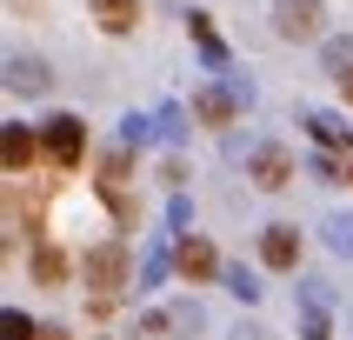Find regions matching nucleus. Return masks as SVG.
<instances>
[{
	"mask_svg": "<svg viewBox=\"0 0 353 340\" xmlns=\"http://www.w3.org/2000/svg\"><path fill=\"white\" fill-rule=\"evenodd\" d=\"M187 34L200 40V60L214 67V74H227V47H220V34H214V20L207 14H187Z\"/></svg>",
	"mask_w": 353,
	"mask_h": 340,
	"instance_id": "12",
	"label": "nucleus"
},
{
	"mask_svg": "<svg viewBox=\"0 0 353 340\" xmlns=\"http://www.w3.org/2000/svg\"><path fill=\"white\" fill-rule=\"evenodd\" d=\"M220 80H227V94H234L240 107H254V80H247V74H220Z\"/></svg>",
	"mask_w": 353,
	"mask_h": 340,
	"instance_id": "24",
	"label": "nucleus"
},
{
	"mask_svg": "<svg viewBox=\"0 0 353 340\" xmlns=\"http://www.w3.org/2000/svg\"><path fill=\"white\" fill-rule=\"evenodd\" d=\"M80 280H87V287H100V300L114 294V287H127V247H120V240H100L94 254L80 260Z\"/></svg>",
	"mask_w": 353,
	"mask_h": 340,
	"instance_id": "3",
	"label": "nucleus"
},
{
	"mask_svg": "<svg viewBox=\"0 0 353 340\" xmlns=\"http://www.w3.org/2000/svg\"><path fill=\"white\" fill-rule=\"evenodd\" d=\"M167 280V254H147V267H140V287H160Z\"/></svg>",
	"mask_w": 353,
	"mask_h": 340,
	"instance_id": "25",
	"label": "nucleus"
},
{
	"mask_svg": "<svg viewBox=\"0 0 353 340\" xmlns=\"http://www.w3.org/2000/svg\"><path fill=\"white\" fill-rule=\"evenodd\" d=\"M307 127H314V140H320V147H334V154H340V147H347V120H340V114H307Z\"/></svg>",
	"mask_w": 353,
	"mask_h": 340,
	"instance_id": "15",
	"label": "nucleus"
},
{
	"mask_svg": "<svg viewBox=\"0 0 353 340\" xmlns=\"http://www.w3.org/2000/svg\"><path fill=\"white\" fill-rule=\"evenodd\" d=\"M300 300H307V314H327V280L307 274V280H300Z\"/></svg>",
	"mask_w": 353,
	"mask_h": 340,
	"instance_id": "20",
	"label": "nucleus"
},
{
	"mask_svg": "<svg viewBox=\"0 0 353 340\" xmlns=\"http://www.w3.org/2000/svg\"><path fill=\"white\" fill-rule=\"evenodd\" d=\"M34 154H40V134L20 127V120H7V127H0V160H7V174H27Z\"/></svg>",
	"mask_w": 353,
	"mask_h": 340,
	"instance_id": "8",
	"label": "nucleus"
},
{
	"mask_svg": "<svg viewBox=\"0 0 353 340\" xmlns=\"http://www.w3.org/2000/svg\"><path fill=\"white\" fill-rule=\"evenodd\" d=\"M280 40H327V0H274Z\"/></svg>",
	"mask_w": 353,
	"mask_h": 340,
	"instance_id": "2",
	"label": "nucleus"
},
{
	"mask_svg": "<svg viewBox=\"0 0 353 340\" xmlns=\"http://www.w3.org/2000/svg\"><path fill=\"white\" fill-rule=\"evenodd\" d=\"M167 314H174V327H180V334H200V327H207V314H200V300H174Z\"/></svg>",
	"mask_w": 353,
	"mask_h": 340,
	"instance_id": "17",
	"label": "nucleus"
},
{
	"mask_svg": "<svg viewBox=\"0 0 353 340\" xmlns=\"http://www.w3.org/2000/svg\"><path fill=\"white\" fill-rule=\"evenodd\" d=\"M300 340H334V320H327V314H307V320H300Z\"/></svg>",
	"mask_w": 353,
	"mask_h": 340,
	"instance_id": "23",
	"label": "nucleus"
},
{
	"mask_svg": "<svg viewBox=\"0 0 353 340\" xmlns=\"http://www.w3.org/2000/svg\"><path fill=\"white\" fill-rule=\"evenodd\" d=\"M247 180H254L260 194L294 187V154H287V147H254V160H247Z\"/></svg>",
	"mask_w": 353,
	"mask_h": 340,
	"instance_id": "5",
	"label": "nucleus"
},
{
	"mask_svg": "<svg viewBox=\"0 0 353 340\" xmlns=\"http://www.w3.org/2000/svg\"><path fill=\"white\" fill-rule=\"evenodd\" d=\"M340 94H347V107H353V74H340Z\"/></svg>",
	"mask_w": 353,
	"mask_h": 340,
	"instance_id": "28",
	"label": "nucleus"
},
{
	"mask_svg": "<svg viewBox=\"0 0 353 340\" xmlns=\"http://www.w3.org/2000/svg\"><path fill=\"white\" fill-rule=\"evenodd\" d=\"M47 87H54V67L40 54H7V94L14 100H40Z\"/></svg>",
	"mask_w": 353,
	"mask_h": 340,
	"instance_id": "4",
	"label": "nucleus"
},
{
	"mask_svg": "<svg viewBox=\"0 0 353 340\" xmlns=\"http://www.w3.org/2000/svg\"><path fill=\"white\" fill-rule=\"evenodd\" d=\"M40 147H47L54 167H80V160H87V127H80V114H47L40 120Z\"/></svg>",
	"mask_w": 353,
	"mask_h": 340,
	"instance_id": "1",
	"label": "nucleus"
},
{
	"mask_svg": "<svg viewBox=\"0 0 353 340\" xmlns=\"http://www.w3.org/2000/svg\"><path fill=\"white\" fill-rule=\"evenodd\" d=\"M347 334H353V314H347Z\"/></svg>",
	"mask_w": 353,
	"mask_h": 340,
	"instance_id": "29",
	"label": "nucleus"
},
{
	"mask_svg": "<svg viewBox=\"0 0 353 340\" xmlns=\"http://www.w3.org/2000/svg\"><path fill=\"white\" fill-rule=\"evenodd\" d=\"M320 60H327V74H353V34H327L320 40Z\"/></svg>",
	"mask_w": 353,
	"mask_h": 340,
	"instance_id": "14",
	"label": "nucleus"
},
{
	"mask_svg": "<svg viewBox=\"0 0 353 340\" xmlns=\"http://www.w3.org/2000/svg\"><path fill=\"white\" fill-rule=\"evenodd\" d=\"M340 174H353V140H347V147H340Z\"/></svg>",
	"mask_w": 353,
	"mask_h": 340,
	"instance_id": "27",
	"label": "nucleus"
},
{
	"mask_svg": "<svg viewBox=\"0 0 353 340\" xmlns=\"http://www.w3.org/2000/svg\"><path fill=\"white\" fill-rule=\"evenodd\" d=\"M154 127H160L167 140H187V114H180V107H160V114H154Z\"/></svg>",
	"mask_w": 353,
	"mask_h": 340,
	"instance_id": "21",
	"label": "nucleus"
},
{
	"mask_svg": "<svg viewBox=\"0 0 353 340\" xmlns=\"http://www.w3.org/2000/svg\"><path fill=\"white\" fill-rule=\"evenodd\" d=\"M167 227L187 240V227H194V200H187V194H174V200H167Z\"/></svg>",
	"mask_w": 353,
	"mask_h": 340,
	"instance_id": "19",
	"label": "nucleus"
},
{
	"mask_svg": "<svg viewBox=\"0 0 353 340\" xmlns=\"http://www.w3.org/2000/svg\"><path fill=\"white\" fill-rule=\"evenodd\" d=\"M194 114L207 120V127H234V114H240V100L227 94V80H220V87H200V94H194Z\"/></svg>",
	"mask_w": 353,
	"mask_h": 340,
	"instance_id": "10",
	"label": "nucleus"
},
{
	"mask_svg": "<svg viewBox=\"0 0 353 340\" xmlns=\"http://www.w3.org/2000/svg\"><path fill=\"white\" fill-rule=\"evenodd\" d=\"M227 340H274V334H267L260 320H234V334H227Z\"/></svg>",
	"mask_w": 353,
	"mask_h": 340,
	"instance_id": "26",
	"label": "nucleus"
},
{
	"mask_svg": "<svg viewBox=\"0 0 353 340\" xmlns=\"http://www.w3.org/2000/svg\"><path fill=\"white\" fill-rule=\"evenodd\" d=\"M87 14H94L100 34H134L140 27V0H87Z\"/></svg>",
	"mask_w": 353,
	"mask_h": 340,
	"instance_id": "9",
	"label": "nucleus"
},
{
	"mask_svg": "<svg viewBox=\"0 0 353 340\" xmlns=\"http://www.w3.org/2000/svg\"><path fill=\"white\" fill-rule=\"evenodd\" d=\"M260 260H267L274 274H294V267H300V234L287 227V220H274V227H260Z\"/></svg>",
	"mask_w": 353,
	"mask_h": 340,
	"instance_id": "6",
	"label": "nucleus"
},
{
	"mask_svg": "<svg viewBox=\"0 0 353 340\" xmlns=\"http://www.w3.org/2000/svg\"><path fill=\"white\" fill-rule=\"evenodd\" d=\"M147 127H154V120L127 114V120H120V147H147Z\"/></svg>",
	"mask_w": 353,
	"mask_h": 340,
	"instance_id": "22",
	"label": "nucleus"
},
{
	"mask_svg": "<svg viewBox=\"0 0 353 340\" xmlns=\"http://www.w3.org/2000/svg\"><path fill=\"white\" fill-rule=\"evenodd\" d=\"M174 267H180L187 280H220V267H227V260H220L200 234H187V240H174Z\"/></svg>",
	"mask_w": 353,
	"mask_h": 340,
	"instance_id": "7",
	"label": "nucleus"
},
{
	"mask_svg": "<svg viewBox=\"0 0 353 340\" xmlns=\"http://www.w3.org/2000/svg\"><path fill=\"white\" fill-rule=\"evenodd\" d=\"M220 287H227L240 307H254V300L267 294V287H260V274H254V267H240V260H227V267H220Z\"/></svg>",
	"mask_w": 353,
	"mask_h": 340,
	"instance_id": "11",
	"label": "nucleus"
},
{
	"mask_svg": "<svg viewBox=\"0 0 353 340\" xmlns=\"http://www.w3.org/2000/svg\"><path fill=\"white\" fill-rule=\"evenodd\" d=\"M34 274L47 280V287H60V280H67V260H60L54 247H40V254H34Z\"/></svg>",
	"mask_w": 353,
	"mask_h": 340,
	"instance_id": "18",
	"label": "nucleus"
},
{
	"mask_svg": "<svg viewBox=\"0 0 353 340\" xmlns=\"http://www.w3.org/2000/svg\"><path fill=\"white\" fill-rule=\"evenodd\" d=\"M320 240H327V254L353 260V214H327L320 220Z\"/></svg>",
	"mask_w": 353,
	"mask_h": 340,
	"instance_id": "13",
	"label": "nucleus"
},
{
	"mask_svg": "<svg viewBox=\"0 0 353 340\" xmlns=\"http://www.w3.org/2000/svg\"><path fill=\"white\" fill-rule=\"evenodd\" d=\"M0 340H40V327L20 314V307H7V314H0Z\"/></svg>",
	"mask_w": 353,
	"mask_h": 340,
	"instance_id": "16",
	"label": "nucleus"
}]
</instances>
